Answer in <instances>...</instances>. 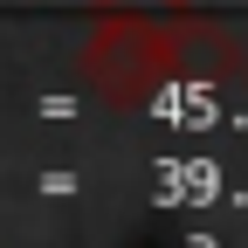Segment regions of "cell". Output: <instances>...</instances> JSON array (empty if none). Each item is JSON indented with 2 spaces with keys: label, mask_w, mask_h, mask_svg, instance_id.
Returning <instances> with one entry per match:
<instances>
[{
  "label": "cell",
  "mask_w": 248,
  "mask_h": 248,
  "mask_svg": "<svg viewBox=\"0 0 248 248\" xmlns=\"http://www.w3.org/2000/svg\"><path fill=\"white\" fill-rule=\"evenodd\" d=\"M104 7H124V0H104ZM166 7H179V0H166Z\"/></svg>",
  "instance_id": "obj_1"
}]
</instances>
